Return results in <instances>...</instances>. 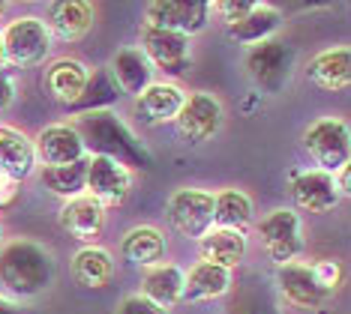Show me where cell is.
<instances>
[{"label":"cell","mask_w":351,"mask_h":314,"mask_svg":"<svg viewBox=\"0 0 351 314\" xmlns=\"http://www.w3.org/2000/svg\"><path fill=\"white\" fill-rule=\"evenodd\" d=\"M58 263H54L51 248L34 239H12L0 246V285L12 296L30 300V296L45 293L54 285Z\"/></svg>","instance_id":"obj_1"},{"label":"cell","mask_w":351,"mask_h":314,"mask_svg":"<svg viewBox=\"0 0 351 314\" xmlns=\"http://www.w3.org/2000/svg\"><path fill=\"white\" fill-rule=\"evenodd\" d=\"M6 69H36L49 60L54 39L39 15H19L6 27H0Z\"/></svg>","instance_id":"obj_2"},{"label":"cell","mask_w":351,"mask_h":314,"mask_svg":"<svg viewBox=\"0 0 351 314\" xmlns=\"http://www.w3.org/2000/svg\"><path fill=\"white\" fill-rule=\"evenodd\" d=\"M303 150L309 153L318 171L337 174L351 159V132L342 117H318L303 132Z\"/></svg>","instance_id":"obj_3"},{"label":"cell","mask_w":351,"mask_h":314,"mask_svg":"<svg viewBox=\"0 0 351 314\" xmlns=\"http://www.w3.org/2000/svg\"><path fill=\"white\" fill-rule=\"evenodd\" d=\"M138 51L147 57L154 72L159 69L165 75H183L193 66V39L147 21L138 27Z\"/></svg>","instance_id":"obj_4"},{"label":"cell","mask_w":351,"mask_h":314,"mask_svg":"<svg viewBox=\"0 0 351 314\" xmlns=\"http://www.w3.org/2000/svg\"><path fill=\"white\" fill-rule=\"evenodd\" d=\"M258 237L265 246L267 257L274 261V267H285L291 261H300L303 254V222L300 213L291 207H276L270 209L265 219L258 222Z\"/></svg>","instance_id":"obj_5"},{"label":"cell","mask_w":351,"mask_h":314,"mask_svg":"<svg viewBox=\"0 0 351 314\" xmlns=\"http://www.w3.org/2000/svg\"><path fill=\"white\" fill-rule=\"evenodd\" d=\"M171 231L183 239H202L213 228V192L198 189V186H183L174 189L169 204H165Z\"/></svg>","instance_id":"obj_6"},{"label":"cell","mask_w":351,"mask_h":314,"mask_svg":"<svg viewBox=\"0 0 351 314\" xmlns=\"http://www.w3.org/2000/svg\"><path fill=\"white\" fill-rule=\"evenodd\" d=\"M243 66L255 87H261L265 93H282V87L291 81L294 48L282 39H267L246 51Z\"/></svg>","instance_id":"obj_7"},{"label":"cell","mask_w":351,"mask_h":314,"mask_svg":"<svg viewBox=\"0 0 351 314\" xmlns=\"http://www.w3.org/2000/svg\"><path fill=\"white\" fill-rule=\"evenodd\" d=\"M132 168L117 162L111 156L93 153L87 156V183H84V195H90L102 209L111 207H123L126 198L132 192Z\"/></svg>","instance_id":"obj_8"},{"label":"cell","mask_w":351,"mask_h":314,"mask_svg":"<svg viewBox=\"0 0 351 314\" xmlns=\"http://www.w3.org/2000/svg\"><path fill=\"white\" fill-rule=\"evenodd\" d=\"M222 123H226V108H222V99L207 90H195L186 93V102H183L178 120V135L183 144H207L210 138H217Z\"/></svg>","instance_id":"obj_9"},{"label":"cell","mask_w":351,"mask_h":314,"mask_svg":"<svg viewBox=\"0 0 351 314\" xmlns=\"http://www.w3.org/2000/svg\"><path fill=\"white\" fill-rule=\"evenodd\" d=\"M210 15L207 0H154L145 10V21L193 39L210 24Z\"/></svg>","instance_id":"obj_10"},{"label":"cell","mask_w":351,"mask_h":314,"mask_svg":"<svg viewBox=\"0 0 351 314\" xmlns=\"http://www.w3.org/2000/svg\"><path fill=\"white\" fill-rule=\"evenodd\" d=\"M34 150L36 162H43V168H60L87 159V141L82 138L75 123H51L39 129V135L34 138Z\"/></svg>","instance_id":"obj_11"},{"label":"cell","mask_w":351,"mask_h":314,"mask_svg":"<svg viewBox=\"0 0 351 314\" xmlns=\"http://www.w3.org/2000/svg\"><path fill=\"white\" fill-rule=\"evenodd\" d=\"M291 200L300 213L327 215V213H333V207L342 200V195L337 192L333 174L318 171V168H303L291 180Z\"/></svg>","instance_id":"obj_12"},{"label":"cell","mask_w":351,"mask_h":314,"mask_svg":"<svg viewBox=\"0 0 351 314\" xmlns=\"http://www.w3.org/2000/svg\"><path fill=\"white\" fill-rule=\"evenodd\" d=\"M186 90L174 81H154L135 96V117L145 126H169L178 120Z\"/></svg>","instance_id":"obj_13"},{"label":"cell","mask_w":351,"mask_h":314,"mask_svg":"<svg viewBox=\"0 0 351 314\" xmlns=\"http://www.w3.org/2000/svg\"><path fill=\"white\" fill-rule=\"evenodd\" d=\"M58 222H60V228L66 231L69 237L78 239V243L97 246V239L102 237V231H106L108 213L90 195H78L73 200H63V207L58 213Z\"/></svg>","instance_id":"obj_14"},{"label":"cell","mask_w":351,"mask_h":314,"mask_svg":"<svg viewBox=\"0 0 351 314\" xmlns=\"http://www.w3.org/2000/svg\"><path fill=\"white\" fill-rule=\"evenodd\" d=\"M87 81H90V69L78 57L51 60L43 75V87H45V93H49V99L60 102V105H78Z\"/></svg>","instance_id":"obj_15"},{"label":"cell","mask_w":351,"mask_h":314,"mask_svg":"<svg viewBox=\"0 0 351 314\" xmlns=\"http://www.w3.org/2000/svg\"><path fill=\"white\" fill-rule=\"evenodd\" d=\"M276 285L282 300L294 305V309H315L327 300V293L318 287L313 276V263L309 261H291L276 270Z\"/></svg>","instance_id":"obj_16"},{"label":"cell","mask_w":351,"mask_h":314,"mask_svg":"<svg viewBox=\"0 0 351 314\" xmlns=\"http://www.w3.org/2000/svg\"><path fill=\"white\" fill-rule=\"evenodd\" d=\"M309 84H315L324 93H339L351 84V51L348 45H337V48H324L318 51L313 60L303 69Z\"/></svg>","instance_id":"obj_17"},{"label":"cell","mask_w":351,"mask_h":314,"mask_svg":"<svg viewBox=\"0 0 351 314\" xmlns=\"http://www.w3.org/2000/svg\"><path fill=\"white\" fill-rule=\"evenodd\" d=\"M282 12L276 10V6L270 3H252V10L243 15V18H237L234 24H228L226 34L231 42L243 45V48H255L261 42H267V39H276L279 27H282Z\"/></svg>","instance_id":"obj_18"},{"label":"cell","mask_w":351,"mask_h":314,"mask_svg":"<svg viewBox=\"0 0 351 314\" xmlns=\"http://www.w3.org/2000/svg\"><path fill=\"white\" fill-rule=\"evenodd\" d=\"M183 278H186V270L171 261H162L156 267L145 270V276H141V296L147 302H154L156 309L171 311L183 300Z\"/></svg>","instance_id":"obj_19"},{"label":"cell","mask_w":351,"mask_h":314,"mask_svg":"<svg viewBox=\"0 0 351 314\" xmlns=\"http://www.w3.org/2000/svg\"><path fill=\"white\" fill-rule=\"evenodd\" d=\"M93 18H97L93 3H84V0H66V3H51L49 6L45 27H49L54 42H78V39L87 36V30L93 27Z\"/></svg>","instance_id":"obj_20"},{"label":"cell","mask_w":351,"mask_h":314,"mask_svg":"<svg viewBox=\"0 0 351 314\" xmlns=\"http://www.w3.org/2000/svg\"><path fill=\"white\" fill-rule=\"evenodd\" d=\"M246 248H250V237L246 231H228V228H210L198 239V254L207 263L234 272L243 263Z\"/></svg>","instance_id":"obj_21"},{"label":"cell","mask_w":351,"mask_h":314,"mask_svg":"<svg viewBox=\"0 0 351 314\" xmlns=\"http://www.w3.org/2000/svg\"><path fill=\"white\" fill-rule=\"evenodd\" d=\"M121 254L132 267L150 270L165 261V254H169V239H165V233L159 231L156 224H135V228L123 233Z\"/></svg>","instance_id":"obj_22"},{"label":"cell","mask_w":351,"mask_h":314,"mask_svg":"<svg viewBox=\"0 0 351 314\" xmlns=\"http://www.w3.org/2000/svg\"><path fill=\"white\" fill-rule=\"evenodd\" d=\"M234 285V272L217 267V263H207V261H198L189 267L186 278H183V300L180 302H213L219 296H226Z\"/></svg>","instance_id":"obj_23"},{"label":"cell","mask_w":351,"mask_h":314,"mask_svg":"<svg viewBox=\"0 0 351 314\" xmlns=\"http://www.w3.org/2000/svg\"><path fill=\"white\" fill-rule=\"evenodd\" d=\"M0 171L15 176L19 183L36 171L34 138H27L15 126H0Z\"/></svg>","instance_id":"obj_24"},{"label":"cell","mask_w":351,"mask_h":314,"mask_svg":"<svg viewBox=\"0 0 351 314\" xmlns=\"http://www.w3.org/2000/svg\"><path fill=\"white\" fill-rule=\"evenodd\" d=\"M108 75H111V81L117 84V90L130 93V96H138L147 84H154V66H150L147 57L138 51V45L121 48V51L111 57Z\"/></svg>","instance_id":"obj_25"},{"label":"cell","mask_w":351,"mask_h":314,"mask_svg":"<svg viewBox=\"0 0 351 314\" xmlns=\"http://www.w3.org/2000/svg\"><path fill=\"white\" fill-rule=\"evenodd\" d=\"M73 276L87 291H102L114 278V257L102 246H84L73 257Z\"/></svg>","instance_id":"obj_26"},{"label":"cell","mask_w":351,"mask_h":314,"mask_svg":"<svg viewBox=\"0 0 351 314\" xmlns=\"http://www.w3.org/2000/svg\"><path fill=\"white\" fill-rule=\"evenodd\" d=\"M252 224V198L243 189H219L213 192V228L246 231Z\"/></svg>","instance_id":"obj_27"},{"label":"cell","mask_w":351,"mask_h":314,"mask_svg":"<svg viewBox=\"0 0 351 314\" xmlns=\"http://www.w3.org/2000/svg\"><path fill=\"white\" fill-rule=\"evenodd\" d=\"M39 183L58 195L63 200H73L78 195H84V183H87V159L73 165H60V168H39Z\"/></svg>","instance_id":"obj_28"},{"label":"cell","mask_w":351,"mask_h":314,"mask_svg":"<svg viewBox=\"0 0 351 314\" xmlns=\"http://www.w3.org/2000/svg\"><path fill=\"white\" fill-rule=\"evenodd\" d=\"M313 276L318 281V287L330 296L346 281V267H342L337 257H322V261H313Z\"/></svg>","instance_id":"obj_29"},{"label":"cell","mask_w":351,"mask_h":314,"mask_svg":"<svg viewBox=\"0 0 351 314\" xmlns=\"http://www.w3.org/2000/svg\"><path fill=\"white\" fill-rule=\"evenodd\" d=\"M252 3L255 0H217V3H210V12H217L222 24L228 27V24H234L237 18H243V15L252 10Z\"/></svg>","instance_id":"obj_30"},{"label":"cell","mask_w":351,"mask_h":314,"mask_svg":"<svg viewBox=\"0 0 351 314\" xmlns=\"http://www.w3.org/2000/svg\"><path fill=\"white\" fill-rule=\"evenodd\" d=\"M117 314H169V311L156 309V305L147 302L141 293H130L121 305H117Z\"/></svg>","instance_id":"obj_31"},{"label":"cell","mask_w":351,"mask_h":314,"mask_svg":"<svg viewBox=\"0 0 351 314\" xmlns=\"http://www.w3.org/2000/svg\"><path fill=\"white\" fill-rule=\"evenodd\" d=\"M19 192H21V183L6 171H0V207H10L12 200L19 198Z\"/></svg>","instance_id":"obj_32"},{"label":"cell","mask_w":351,"mask_h":314,"mask_svg":"<svg viewBox=\"0 0 351 314\" xmlns=\"http://www.w3.org/2000/svg\"><path fill=\"white\" fill-rule=\"evenodd\" d=\"M15 81H12V75L10 72H0V114H6V111L12 108V102H15Z\"/></svg>","instance_id":"obj_33"},{"label":"cell","mask_w":351,"mask_h":314,"mask_svg":"<svg viewBox=\"0 0 351 314\" xmlns=\"http://www.w3.org/2000/svg\"><path fill=\"white\" fill-rule=\"evenodd\" d=\"M333 183H337V192L342 198H348L351 195V168L346 165V168H339L337 174H333Z\"/></svg>","instance_id":"obj_34"},{"label":"cell","mask_w":351,"mask_h":314,"mask_svg":"<svg viewBox=\"0 0 351 314\" xmlns=\"http://www.w3.org/2000/svg\"><path fill=\"white\" fill-rule=\"evenodd\" d=\"M0 314H21V311H19V305L15 302H10L6 296H0Z\"/></svg>","instance_id":"obj_35"},{"label":"cell","mask_w":351,"mask_h":314,"mask_svg":"<svg viewBox=\"0 0 351 314\" xmlns=\"http://www.w3.org/2000/svg\"><path fill=\"white\" fill-rule=\"evenodd\" d=\"M0 72H6V63H3V45H0Z\"/></svg>","instance_id":"obj_36"},{"label":"cell","mask_w":351,"mask_h":314,"mask_svg":"<svg viewBox=\"0 0 351 314\" xmlns=\"http://www.w3.org/2000/svg\"><path fill=\"white\" fill-rule=\"evenodd\" d=\"M3 239H6V237H3V222H0V246H3Z\"/></svg>","instance_id":"obj_37"},{"label":"cell","mask_w":351,"mask_h":314,"mask_svg":"<svg viewBox=\"0 0 351 314\" xmlns=\"http://www.w3.org/2000/svg\"><path fill=\"white\" fill-rule=\"evenodd\" d=\"M6 12V3H0V15H3Z\"/></svg>","instance_id":"obj_38"}]
</instances>
